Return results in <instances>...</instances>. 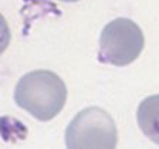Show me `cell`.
Here are the masks:
<instances>
[{
  "mask_svg": "<svg viewBox=\"0 0 159 149\" xmlns=\"http://www.w3.org/2000/svg\"><path fill=\"white\" fill-rule=\"evenodd\" d=\"M66 101V84L48 70L24 74L14 88V102L39 121H50L57 116Z\"/></svg>",
  "mask_w": 159,
  "mask_h": 149,
  "instance_id": "cell-1",
  "label": "cell"
},
{
  "mask_svg": "<svg viewBox=\"0 0 159 149\" xmlns=\"http://www.w3.org/2000/svg\"><path fill=\"white\" fill-rule=\"evenodd\" d=\"M143 46L145 37L141 27L131 19L118 17L101 31L98 60L115 67H125L138 58Z\"/></svg>",
  "mask_w": 159,
  "mask_h": 149,
  "instance_id": "cell-2",
  "label": "cell"
},
{
  "mask_svg": "<svg viewBox=\"0 0 159 149\" xmlns=\"http://www.w3.org/2000/svg\"><path fill=\"white\" fill-rule=\"evenodd\" d=\"M118 143V131L105 109L88 106L80 111L66 129L67 148H108Z\"/></svg>",
  "mask_w": 159,
  "mask_h": 149,
  "instance_id": "cell-3",
  "label": "cell"
},
{
  "mask_svg": "<svg viewBox=\"0 0 159 149\" xmlns=\"http://www.w3.org/2000/svg\"><path fill=\"white\" fill-rule=\"evenodd\" d=\"M136 119L143 135L159 145V94L146 97L139 104Z\"/></svg>",
  "mask_w": 159,
  "mask_h": 149,
  "instance_id": "cell-4",
  "label": "cell"
},
{
  "mask_svg": "<svg viewBox=\"0 0 159 149\" xmlns=\"http://www.w3.org/2000/svg\"><path fill=\"white\" fill-rule=\"evenodd\" d=\"M11 40V33H10L9 24L2 13H0V56L7 50Z\"/></svg>",
  "mask_w": 159,
  "mask_h": 149,
  "instance_id": "cell-5",
  "label": "cell"
},
{
  "mask_svg": "<svg viewBox=\"0 0 159 149\" xmlns=\"http://www.w3.org/2000/svg\"><path fill=\"white\" fill-rule=\"evenodd\" d=\"M61 2H66V3H75L78 0H61Z\"/></svg>",
  "mask_w": 159,
  "mask_h": 149,
  "instance_id": "cell-6",
  "label": "cell"
}]
</instances>
